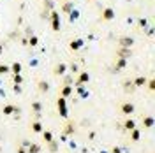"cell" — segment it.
Masks as SVG:
<instances>
[{
    "instance_id": "5",
    "label": "cell",
    "mask_w": 155,
    "mask_h": 153,
    "mask_svg": "<svg viewBox=\"0 0 155 153\" xmlns=\"http://www.w3.org/2000/svg\"><path fill=\"white\" fill-rule=\"evenodd\" d=\"M57 107H58V111H60V116H67V107H65V97H60L57 100Z\"/></svg>"
},
{
    "instance_id": "9",
    "label": "cell",
    "mask_w": 155,
    "mask_h": 153,
    "mask_svg": "<svg viewBox=\"0 0 155 153\" xmlns=\"http://www.w3.org/2000/svg\"><path fill=\"white\" fill-rule=\"evenodd\" d=\"M127 67V60L125 58H118L115 63V67H113V72H120V70H124Z\"/></svg>"
},
{
    "instance_id": "35",
    "label": "cell",
    "mask_w": 155,
    "mask_h": 153,
    "mask_svg": "<svg viewBox=\"0 0 155 153\" xmlns=\"http://www.w3.org/2000/svg\"><path fill=\"white\" fill-rule=\"evenodd\" d=\"M2 51H4V46H2V42H0V55H2Z\"/></svg>"
},
{
    "instance_id": "8",
    "label": "cell",
    "mask_w": 155,
    "mask_h": 153,
    "mask_svg": "<svg viewBox=\"0 0 155 153\" xmlns=\"http://www.w3.org/2000/svg\"><path fill=\"white\" fill-rule=\"evenodd\" d=\"M116 55H118V58H125V60H129V58L132 57V51H130V48H118Z\"/></svg>"
},
{
    "instance_id": "4",
    "label": "cell",
    "mask_w": 155,
    "mask_h": 153,
    "mask_svg": "<svg viewBox=\"0 0 155 153\" xmlns=\"http://www.w3.org/2000/svg\"><path fill=\"white\" fill-rule=\"evenodd\" d=\"M51 28L58 32L60 30V14H58L57 11H51Z\"/></svg>"
},
{
    "instance_id": "26",
    "label": "cell",
    "mask_w": 155,
    "mask_h": 153,
    "mask_svg": "<svg viewBox=\"0 0 155 153\" xmlns=\"http://www.w3.org/2000/svg\"><path fill=\"white\" fill-rule=\"evenodd\" d=\"M12 83H14V85H21V83H23L21 74H14V76H12Z\"/></svg>"
},
{
    "instance_id": "24",
    "label": "cell",
    "mask_w": 155,
    "mask_h": 153,
    "mask_svg": "<svg viewBox=\"0 0 155 153\" xmlns=\"http://www.w3.org/2000/svg\"><path fill=\"white\" fill-rule=\"evenodd\" d=\"M134 88H136V86L132 85V81H130V79H127L125 83H124V90H125V92H132Z\"/></svg>"
},
{
    "instance_id": "21",
    "label": "cell",
    "mask_w": 155,
    "mask_h": 153,
    "mask_svg": "<svg viewBox=\"0 0 155 153\" xmlns=\"http://www.w3.org/2000/svg\"><path fill=\"white\" fill-rule=\"evenodd\" d=\"M139 137H141V132H139V130H137V129H132V130H130V141H139Z\"/></svg>"
},
{
    "instance_id": "10",
    "label": "cell",
    "mask_w": 155,
    "mask_h": 153,
    "mask_svg": "<svg viewBox=\"0 0 155 153\" xmlns=\"http://www.w3.org/2000/svg\"><path fill=\"white\" fill-rule=\"evenodd\" d=\"M67 72V65L65 63H58V65H55V69H53V74L55 76H64Z\"/></svg>"
},
{
    "instance_id": "30",
    "label": "cell",
    "mask_w": 155,
    "mask_h": 153,
    "mask_svg": "<svg viewBox=\"0 0 155 153\" xmlns=\"http://www.w3.org/2000/svg\"><path fill=\"white\" fill-rule=\"evenodd\" d=\"M71 72H79V70H78V65H76V63H72V65H71Z\"/></svg>"
},
{
    "instance_id": "2",
    "label": "cell",
    "mask_w": 155,
    "mask_h": 153,
    "mask_svg": "<svg viewBox=\"0 0 155 153\" xmlns=\"http://www.w3.org/2000/svg\"><path fill=\"white\" fill-rule=\"evenodd\" d=\"M115 19V9L113 7H106L101 12V21H113Z\"/></svg>"
},
{
    "instance_id": "32",
    "label": "cell",
    "mask_w": 155,
    "mask_h": 153,
    "mask_svg": "<svg viewBox=\"0 0 155 153\" xmlns=\"http://www.w3.org/2000/svg\"><path fill=\"white\" fill-rule=\"evenodd\" d=\"M18 153H27V150H25L23 146H19V148H18Z\"/></svg>"
},
{
    "instance_id": "31",
    "label": "cell",
    "mask_w": 155,
    "mask_h": 153,
    "mask_svg": "<svg viewBox=\"0 0 155 153\" xmlns=\"http://www.w3.org/2000/svg\"><path fill=\"white\" fill-rule=\"evenodd\" d=\"M14 92H18V93H19V92H21V86H19V85H14Z\"/></svg>"
},
{
    "instance_id": "11",
    "label": "cell",
    "mask_w": 155,
    "mask_h": 153,
    "mask_svg": "<svg viewBox=\"0 0 155 153\" xmlns=\"http://www.w3.org/2000/svg\"><path fill=\"white\" fill-rule=\"evenodd\" d=\"M141 123H143V127H145V129H152V127H153V116H143V118H141Z\"/></svg>"
},
{
    "instance_id": "28",
    "label": "cell",
    "mask_w": 155,
    "mask_h": 153,
    "mask_svg": "<svg viewBox=\"0 0 155 153\" xmlns=\"http://www.w3.org/2000/svg\"><path fill=\"white\" fill-rule=\"evenodd\" d=\"M27 44H30V46H37V44H39V39L35 37V35H30V41L27 42Z\"/></svg>"
},
{
    "instance_id": "12",
    "label": "cell",
    "mask_w": 155,
    "mask_h": 153,
    "mask_svg": "<svg viewBox=\"0 0 155 153\" xmlns=\"http://www.w3.org/2000/svg\"><path fill=\"white\" fill-rule=\"evenodd\" d=\"M60 95L65 97V99L72 95V85H64V86H62V90H60Z\"/></svg>"
},
{
    "instance_id": "25",
    "label": "cell",
    "mask_w": 155,
    "mask_h": 153,
    "mask_svg": "<svg viewBox=\"0 0 155 153\" xmlns=\"http://www.w3.org/2000/svg\"><path fill=\"white\" fill-rule=\"evenodd\" d=\"M41 151V146L39 144H30L28 150H27V153H39Z\"/></svg>"
},
{
    "instance_id": "23",
    "label": "cell",
    "mask_w": 155,
    "mask_h": 153,
    "mask_svg": "<svg viewBox=\"0 0 155 153\" xmlns=\"http://www.w3.org/2000/svg\"><path fill=\"white\" fill-rule=\"evenodd\" d=\"M62 11L69 14V12L72 11V0H69V2H64V5H62Z\"/></svg>"
},
{
    "instance_id": "13",
    "label": "cell",
    "mask_w": 155,
    "mask_h": 153,
    "mask_svg": "<svg viewBox=\"0 0 155 153\" xmlns=\"http://www.w3.org/2000/svg\"><path fill=\"white\" fill-rule=\"evenodd\" d=\"M146 81H148V79H146L145 76H137V77H134V79H132V85H134L136 88H139V86H145Z\"/></svg>"
},
{
    "instance_id": "34",
    "label": "cell",
    "mask_w": 155,
    "mask_h": 153,
    "mask_svg": "<svg viewBox=\"0 0 155 153\" xmlns=\"http://www.w3.org/2000/svg\"><path fill=\"white\" fill-rule=\"evenodd\" d=\"M120 151H122L120 148H113V153H120Z\"/></svg>"
},
{
    "instance_id": "33",
    "label": "cell",
    "mask_w": 155,
    "mask_h": 153,
    "mask_svg": "<svg viewBox=\"0 0 155 153\" xmlns=\"http://www.w3.org/2000/svg\"><path fill=\"white\" fill-rule=\"evenodd\" d=\"M139 25L141 27H146V19H139Z\"/></svg>"
},
{
    "instance_id": "27",
    "label": "cell",
    "mask_w": 155,
    "mask_h": 153,
    "mask_svg": "<svg viewBox=\"0 0 155 153\" xmlns=\"http://www.w3.org/2000/svg\"><path fill=\"white\" fill-rule=\"evenodd\" d=\"M7 72H11L9 65H4V63H0V76H2V74H7Z\"/></svg>"
},
{
    "instance_id": "3",
    "label": "cell",
    "mask_w": 155,
    "mask_h": 153,
    "mask_svg": "<svg viewBox=\"0 0 155 153\" xmlns=\"http://www.w3.org/2000/svg\"><path fill=\"white\" fill-rule=\"evenodd\" d=\"M88 81H90V74H88L87 70H81V72H79V76H78V79H76V83H74V85H76V86H83V85H87Z\"/></svg>"
},
{
    "instance_id": "22",
    "label": "cell",
    "mask_w": 155,
    "mask_h": 153,
    "mask_svg": "<svg viewBox=\"0 0 155 153\" xmlns=\"http://www.w3.org/2000/svg\"><path fill=\"white\" fill-rule=\"evenodd\" d=\"M32 109H34L35 115H41L42 113V104L41 102H32Z\"/></svg>"
},
{
    "instance_id": "1",
    "label": "cell",
    "mask_w": 155,
    "mask_h": 153,
    "mask_svg": "<svg viewBox=\"0 0 155 153\" xmlns=\"http://www.w3.org/2000/svg\"><path fill=\"white\" fill-rule=\"evenodd\" d=\"M134 111H136V106L132 104V102H122V104H120V113H122V115L130 116Z\"/></svg>"
},
{
    "instance_id": "17",
    "label": "cell",
    "mask_w": 155,
    "mask_h": 153,
    "mask_svg": "<svg viewBox=\"0 0 155 153\" xmlns=\"http://www.w3.org/2000/svg\"><path fill=\"white\" fill-rule=\"evenodd\" d=\"M76 132V125L72 123V122H69L67 125H65V129H64V135H71Z\"/></svg>"
},
{
    "instance_id": "29",
    "label": "cell",
    "mask_w": 155,
    "mask_h": 153,
    "mask_svg": "<svg viewBox=\"0 0 155 153\" xmlns=\"http://www.w3.org/2000/svg\"><path fill=\"white\" fill-rule=\"evenodd\" d=\"M146 86H148V90H152V92H153V90H155V81H153V79H148V81H146Z\"/></svg>"
},
{
    "instance_id": "7",
    "label": "cell",
    "mask_w": 155,
    "mask_h": 153,
    "mask_svg": "<svg viewBox=\"0 0 155 153\" xmlns=\"http://www.w3.org/2000/svg\"><path fill=\"white\" fill-rule=\"evenodd\" d=\"M134 44V39L132 37H120L118 39V46L120 48H130Z\"/></svg>"
},
{
    "instance_id": "16",
    "label": "cell",
    "mask_w": 155,
    "mask_h": 153,
    "mask_svg": "<svg viewBox=\"0 0 155 153\" xmlns=\"http://www.w3.org/2000/svg\"><path fill=\"white\" fill-rule=\"evenodd\" d=\"M37 88H39V92H41V93H48V92H49V83H48V81H39Z\"/></svg>"
},
{
    "instance_id": "37",
    "label": "cell",
    "mask_w": 155,
    "mask_h": 153,
    "mask_svg": "<svg viewBox=\"0 0 155 153\" xmlns=\"http://www.w3.org/2000/svg\"><path fill=\"white\" fill-rule=\"evenodd\" d=\"M90 2H95V0H90Z\"/></svg>"
},
{
    "instance_id": "20",
    "label": "cell",
    "mask_w": 155,
    "mask_h": 153,
    "mask_svg": "<svg viewBox=\"0 0 155 153\" xmlns=\"http://www.w3.org/2000/svg\"><path fill=\"white\" fill-rule=\"evenodd\" d=\"M41 134H42V139H44V143H51V141H53V134H51L49 130H42Z\"/></svg>"
},
{
    "instance_id": "15",
    "label": "cell",
    "mask_w": 155,
    "mask_h": 153,
    "mask_svg": "<svg viewBox=\"0 0 155 153\" xmlns=\"http://www.w3.org/2000/svg\"><path fill=\"white\" fill-rule=\"evenodd\" d=\"M81 46H83V41H81V39H74V41H71L69 49H71V51H76V49H79Z\"/></svg>"
},
{
    "instance_id": "36",
    "label": "cell",
    "mask_w": 155,
    "mask_h": 153,
    "mask_svg": "<svg viewBox=\"0 0 155 153\" xmlns=\"http://www.w3.org/2000/svg\"><path fill=\"white\" fill-rule=\"evenodd\" d=\"M62 2H69V0H62Z\"/></svg>"
},
{
    "instance_id": "19",
    "label": "cell",
    "mask_w": 155,
    "mask_h": 153,
    "mask_svg": "<svg viewBox=\"0 0 155 153\" xmlns=\"http://www.w3.org/2000/svg\"><path fill=\"white\" fill-rule=\"evenodd\" d=\"M9 69H11V72H12V74H21V69H23V65H21L19 62H14Z\"/></svg>"
},
{
    "instance_id": "18",
    "label": "cell",
    "mask_w": 155,
    "mask_h": 153,
    "mask_svg": "<svg viewBox=\"0 0 155 153\" xmlns=\"http://www.w3.org/2000/svg\"><path fill=\"white\" fill-rule=\"evenodd\" d=\"M124 129H125V130H129V132H130L132 129H136V122H134V120H132V118H129V116H127V120H125V122H124Z\"/></svg>"
},
{
    "instance_id": "6",
    "label": "cell",
    "mask_w": 155,
    "mask_h": 153,
    "mask_svg": "<svg viewBox=\"0 0 155 153\" xmlns=\"http://www.w3.org/2000/svg\"><path fill=\"white\" fill-rule=\"evenodd\" d=\"M18 111H19V107H16L14 104H5L2 107V115H5V116H11L12 113H18Z\"/></svg>"
},
{
    "instance_id": "14",
    "label": "cell",
    "mask_w": 155,
    "mask_h": 153,
    "mask_svg": "<svg viewBox=\"0 0 155 153\" xmlns=\"http://www.w3.org/2000/svg\"><path fill=\"white\" fill-rule=\"evenodd\" d=\"M32 132H35V134H41L42 130H44V127H42V123L39 122V120H35V122H32Z\"/></svg>"
}]
</instances>
